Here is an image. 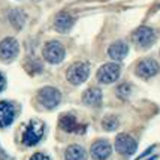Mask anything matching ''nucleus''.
<instances>
[{
    "mask_svg": "<svg viewBox=\"0 0 160 160\" xmlns=\"http://www.w3.org/2000/svg\"><path fill=\"white\" fill-rule=\"evenodd\" d=\"M72 26H73V18H72L68 12L57 14L56 21H54V27H56L58 32H68Z\"/></svg>",
    "mask_w": 160,
    "mask_h": 160,
    "instance_id": "dca6fc26",
    "label": "nucleus"
},
{
    "mask_svg": "<svg viewBox=\"0 0 160 160\" xmlns=\"http://www.w3.org/2000/svg\"><path fill=\"white\" fill-rule=\"evenodd\" d=\"M120 64L117 63H106L103 64L100 69L98 70L96 77H98V81L102 84H111L115 82L120 77Z\"/></svg>",
    "mask_w": 160,
    "mask_h": 160,
    "instance_id": "39448f33",
    "label": "nucleus"
},
{
    "mask_svg": "<svg viewBox=\"0 0 160 160\" xmlns=\"http://www.w3.org/2000/svg\"><path fill=\"white\" fill-rule=\"evenodd\" d=\"M30 160H51L47 156V154H43V153H36V154H33L32 157H30Z\"/></svg>",
    "mask_w": 160,
    "mask_h": 160,
    "instance_id": "6ab92c4d",
    "label": "nucleus"
},
{
    "mask_svg": "<svg viewBox=\"0 0 160 160\" xmlns=\"http://www.w3.org/2000/svg\"><path fill=\"white\" fill-rule=\"evenodd\" d=\"M111 144L106 139H99L91 145V157L94 160H106L111 156Z\"/></svg>",
    "mask_w": 160,
    "mask_h": 160,
    "instance_id": "9d476101",
    "label": "nucleus"
},
{
    "mask_svg": "<svg viewBox=\"0 0 160 160\" xmlns=\"http://www.w3.org/2000/svg\"><path fill=\"white\" fill-rule=\"evenodd\" d=\"M102 126H103L105 130H108V132L115 130V129L118 127V118H117L115 115H108V117H105V118H103Z\"/></svg>",
    "mask_w": 160,
    "mask_h": 160,
    "instance_id": "f3484780",
    "label": "nucleus"
},
{
    "mask_svg": "<svg viewBox=\"0 0 160 160\" xmlns=\"http://www.w3.org/2000/svg\"><path fill=\"white\" fill-rule=\"evenodd\" d=\"M159 70H160V66L154 58H144L136 66V75L139 78L148 79V78H153L154 75H157Z\"/></svg>",
    "mask_w": 160,
    "mask_h": 160,
    "instance_id": "6e6552de",
    "label": "nucleus"
},
{
    "mask_svg": "<svg viewBox=\"0 0 160 160\" xmlns=\"http://www.w3.org/2000/svg\"><path fill=\"white\" fill-rule=\"evenodd\" d=\"M43 132H45L43 123H42V121H38V120H32V121L26 126V129H24V133H22V144L27 147L36 145V144L42 139Z\"/></svg>",
    "mask_w": 160,
    "mask_h": 160,
    "instance_id": "f257e3e1",
    "label": "nucleus"
},
{
    "mask_svg": "<svg viewBox=\"0 0 160 160\" xmlns=\"http://www.w3.org/2000/svg\"><path fill=\"white\" fill-rule=\"evenodd\" d=\"M39 103L47 109H54L62 100V93L54 87H43L38 93Z\"/></svg>",
    "mask_w": 160,
    "mask_h": 160,
    "instance_id": "7ed1b4c3",
    "label": "nucleus"
},
{
    "mask_svg": "<svg viewBox=\"0 0 160 160\" xmlns=\"http://www.w3.org/2000/svg\"><path fill=\"white\" fill-rule=\"evenodd\" d=\"M156 39L154 30L150 27H139L133 33V42L139 47V48H148Z\"/></svg>",
    "mask_w": 160,
    "mask_h": 160,
    "instance_id": "1a4fd4ad",
    "label": "nucleus"
},
{
    "mask_svg": "<svg viewBox=\"0 0 160 160\" xmlns=\"http://www.w3.org/2000/svg\"><path fill=\"white\" fill-rule=\"evenodd\" d=\"M5 84H6V81H5V78H3V75L0 73V91L5 88Z\"/></svg>",
    "mask_w": 160,
    "mask_h": 160,
    "instance_id": "aec40b11",
    "label": "nucleus"
},
{
    "mask_svg": "<svg viewBox=\"0 0 160 160\" xmlns=\"http://www.w3.org/2000/svg\"><path fill=\"white\" fill-rule=\"evenodd\" d=\"M82 102L88 106H99L102 103V91L96 87H91L88 90H85L82 94Z\"/></svg>",
    "mask_w": 160,
    "mask_h": 160,
    "instance_id": "4468645a",
    "label": "nucleus"
},
{
    "mask_svg": "<svg viewBox=\"0 0 160 160\" xmlns=\"http://www.w3.org/2000/svg\"><path fill=\"white\" fill-rule=\"evenodd\" d=\"M64 54H66V51L63 48V45L57 41L47 42L45 47H43V49H42V56H43V58H45L48 63H51V64H57V63L63 62Z\"/></svg>",
    "mask_w": 160,
    "mask_h": 160,
    "instance_id": "20e7f679",
    "label": "nucleus"
},
{
    "mask_svg": "<svg viewBox=\"0 0 160 160\" xmlns=\"http://www.w3.org/2000/svg\"><path fill=\"white\" fill-rule=\"evenodd\" d=\"M20 45L14 38H6L0 42V58L3 62H12L18 56Z\"/></svg>",
    "mask_w": 160,
    "mask_h": 160,
    "instance_id": "423d86ee",
    "label": "nucleus"
},
{
    "mask_svg": "<svg viewBox=\"0 0 160 160\" xmlns=\"http://www.w3.org/2000/svg\"><path fill=\"white\" fill-rule=\"evenodd\" d=\"M15 118V106L11 102H0V127H8Z\"/></svg>",
    "mask_w": 160,
    "mask_h": 160,
    "instance_id": "f8f14e48",
    "label": "nucleus"
},
{
    "mask_svg": "<svg viewBox=\"0 0 160 160\" xmlns=\"http://www.w3.org/2000/svg\"><path fill=\"white\" fill-rule=\"evenodd\" d=\"M117 96L120 99H127L129 98V94H130V85L129 84H120L118 87H117Z\"/></svg>",
    "mask_w": 160,
    "mask_h": 160,
    "instance_id": "a211bd4d",
    "label": "nucleus"
},
{
    "mask_svg": "<svg viewBox=\"0 0 160 160\" xmlns=\"http://www.w3.org/2000/svg\"><path fill=\"white\" fill-rule=\"evenodd\" d=\"M127 52H129V47H127V43L123 41L114 42L111 47L108 48V56L111 57L112 60H115V62L123 60V58L127 56Z\"/></svg>",
    "mask_w": 160,
    "mask_h": 160,
    "instance_id": "ddd939ff",
    "label": "nucleus"
},
{
    "mask_svg": "<svg viewBox=\"0 0 160 160\" xmlns=\"http://www.w3.org/2000/svg\"><path fill=\"white\" fill-rule=\"evenodd\" d=\"M58 123H60V127L68 133H81L85 130V127L79 124L77 117L72 115V114H64V115H62Z\"/></svg>",
    "mask_w": 160,
    "mask_h": 160,
    "instance_id": "9b49d317",
    "label": "nucleus"
},
{
    "mask_svg": "<svg viewBox=\"0 0 160 160\" xmlns=\"http://www.w3.org/2000/svg\"><path fill=\"white\" fill-rule=\"evenodd\" d=\"M88 75H90V66L84 62L73 63L69 66V69L66 70V78L73 85H79V84L85 82Z\"/></svg>",
    "mask_w": 160,
    "mask_h": 160,
    "instance_id": "f03ea898",
    "label": "nucleus"
},
{
    "mask_svg": "<svg viewBox=\"0 0 160 160\" xmlns=\"http://www.w3.org/2000/svg\"><path fill=\"white\" fill-rule=\"evenodd\" d=\"M136 147H138L136 141L127 133H121L115 138V150L123 156H132L136 151Z\"/></svg>",
    "mask_w": 160,
    "mask_h": 160,
    "instance_id": "0eeeda50",
    "label": "nucleus"
},
{
    "mask_svg": "<svg viewBox=\"0 0 160 160\" xmlns=\"http://www.w3.org/2000/svg\"><path fill=\"white\" fill-rule=\"evenodd\" d=\"M64 160H87V151L78 144L69 145L64 153Z\"/></svg>",
    "mask_w": 160,
    "mask_h": 160,
    "instance_id": "2eb2a0df",
    "label": "nucleus"
}]
</instances>
